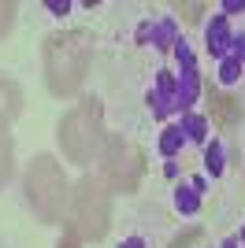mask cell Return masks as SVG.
<instances>
[{"label": "cell", "mask_w": 245, "mask_h": 248, "mask_svg": "<svg viewBox=\"0 0 245 248\" xmlns=\"http://www.w3.org/2000/svg\"><path fill=\"white\" fill-rule=\"evenodd\" d=\"M175 211L186 218H193L197 211H201V193H197L193 186H178L175 189Z\"/></svg>", "instance_id": "7"}, {"label": "cell", "mask_w": 245, "mask_h": 248, "mask_svg": "<svg viewBox=\"0 0 245 248\" xmlns=\"http://www.w3.org/2000/svg\"><path fill=\"white\" fill-rule=\"evenodd\" d=\"M219 15H227V19H230V15H245V0H223V4H219Z\"/></svg>", "instance_id": "11"}, {"label": "cell", "mask_w": 245, "mask_h": 248, "mask_svg": "<svg viewBox=\"0 0 245 248\" xmlns=\"http://www.w3.org/2000/svg\"><path fill=\"white\" fill-rule=\"evenodd\" d=\"M197 96H201V74H197V67L178 71V74H175V111H178V115L193 111Z\"/></svg>", "instance_id": "2"}, {"label": "cell", "mask_w": 245, "mask_h": 248, "mask_svg": "<svg viewBox=\"0 0 245 248\" xmlns=\"http://www.w3.org/2000/svg\"><path fill=\"white\" fill-rule=\"evenodd\" d=\"M149 37H153V19H145L141 26H138V41H141V45H149Z\"/></svg>", "instance_id": "14"}, {"label": "cell", "mask_w": 245, "mask_h": 248, "mask_svg": "<svg viewBox=\"0 0 245 248\" xmlns=\"http://www.w3.org/2000/svg\"><path fill=\"white\" fill-rule=\"evenodd\" d=\"M156 145H160V155H163V159H175V155L186 148V134L178 130V126H163Z\"/></svg>", "instance_id": "6"}, {"label": "cell", "mask_w": 245, "mask_h": 248, "mask_svg": "<svg viewBox=\"0 0 245 248\" xmlns=\"http://www.w3.org/2000/svg\"><path fill=\"white\" fill-rule=\"evenodd\" d=\"M178 37H182V33H178V22H175L171 15H160V19L153 22V37H149V41H153L156 52H167V48H175Z\"/></svg>", "instance_id": "3"}, {"label": "cell", "mask_w": 245, "mask_h": 248, "mask_svg": "<svg viewBox=\"0 0 245 248\" xmlns=\"http://www.w3.org/2000/svg\"><path fill=\"white\" fill-rule=\"evenodd\" d=\"M115 248H145V241L138 237V233H134V237H122V241H119Z\"/></svg>", "instance_id": "15"}, {"label": "cell", "mask_w": 245, "mask_h": 248, "mask_svg": "<svg viewBox=\"0 0 245 248\" xmlns=\"http://www.w3.org/2000/svg\"><path fill=\"white\" fill-rule=\"evenodd\" d=\"M238 241H242V248H245V226H242V237H238Z\"/></svg>", "instance_id": "19"}, {"label": "cell", "mask_w": 245, "mask_h": 248, "mask_svg": "<svg viewBox=\"0 0 245 248\" xmlns=\"http://www.w3.org/2000/svg\"><path fill=\"white\" fill-rule=\"evenodd\" d=\"M219 248H242V241H238L234 233H230V237H223V245H219Z\"/></svg>", "instance_id": "18"}, {"label": "cell", "mask_w": 245, "mask_h": 248, "mask_svg": "<svg viewBox=\"0 0 245 248\" xmlns=\"http://www.w3.org/2000/svg\"><path fill=\"white\" fill-rule=\"evenodd\" d=\"M238 78H242V63L234 56L219 60V85H238Z\"/></svg>", "instance_id": "9"}, {"label": "cell", "mask_w": 245, "mask_h": 248, "mask_svg": "<svg viewBox=\"0 0 245 248\" xmlns=\"http://www.w3.org/2000/svg\"><path fill=\"white\" fill-rule=\"evenodd\" d=\"M171 52H175V60H178V71H186V67H197V56H193V48H190V41H186V37H178Z\"/></svg>", "instance_id": "10"}, {"label": "cell", "mask_w": 245, "mask_h": 248, "mask_svg": "<svg viewBox=\"0 0 245 248\" xmlns=\"http://www.w3.org/2000/svg\"><path fill=\"white\" fill-rule=\"evenodd\" d=\"M178 130L186 134V141H197V145H208V119L201 111H186Z\"/></svg>", "instance_id": "5"}, {"label": "cell", "mask_w": 245, "mask_h": 248, "mask_svg": "<svg viewBox=\"0 0 245 248\" xmlns=\"http://www.w3.org/2000/svg\"><path fill=\"white\" fill-rule=\"evenodd\" d=\"M204 178H223L227 170V152H223V141L219 137H212L208 145H204Z\"/></svg>", "instance_id": "4"}, {"label": "cell", "mask_w": 245, "mask_h": 248, "mask_svg": "<svg viewBox=\"0 0 245 248\" xmlns=\"http://www.w3.org/2000/svg\"><path fill=\"white\" fill-rule=\"evenodd\" d=\"M163 174L175 182V178H178V163H175V159H163Z\"/></svg>", "instance_id": "16"}, {"label": "cell", "mask_w": 245, "mask_h": 248, "mask_svg": "<svg viewBox=\"0 0 245 248\" xmlns=\"http://www.w3.org/2000/svg\"><path fill=\"white\" fill-rule=\"evenodd\" d=\"M45 8H49L52 15H60V19H63V15H71V8H74V4H71V0H49Z\"/></svg>", "instance_id": "13"}, {"label": "cell", "mask_w": 245, "mask_h": 248, "mask_svg": "<svg viewBox=\"0 0 245 248\" xmlns=\"http://www.w3.org/2000/svg\"><path fill=\"white\" fill-rule=\"evenodd\" d=\"M145 104H149L153 119H160V123L175 111V96L171 93H160V89H149V93H145Z\"/></svg>", "instance_id": "8"}, {"label": "cell", "mask_w": 245, "mask_h": 248, "mask_svg": "<svg viewBox=\"0 0 245 248\" xmlns=\"http://www.w3.org/2000/svg\"><path fill=\"white\" fill-rule=\"evenodd\" d=\"M190 186H193V189H197V193H204V189H208V178H204V174H197V178H193V182H190Z\"/></svg>", "instance_id": "17"}, {"label": "cell", "mask_w": 245, "mask_h": 248, "mask_svg": "<svg viewBox=\"0 0 245 248\" xmlns=\"http://www.w3.org/2000/svg\"><path fill=\"white\" fill-rule=\"evenodd\" d=\"M230 56H234V60L245 67V30H242V33H234V41H230Z\"/></svg>", "instance_id": "12"}, {"label": "cell", "mask_w": 245, "mask_h": 248, "mask_svg": "<svg viewBox=\"0 0 245 248\" xmlns=\"http://www.w3.org/2000/svg\"><path fill=\"white\" fill-rule=\"evenodd\" d=\"M230 41H234V30H230V19L227 15H212L208 26H204V48L212 60H227L230 56Z\"/></svg>", "instance_id": "1"}]
</instances>
